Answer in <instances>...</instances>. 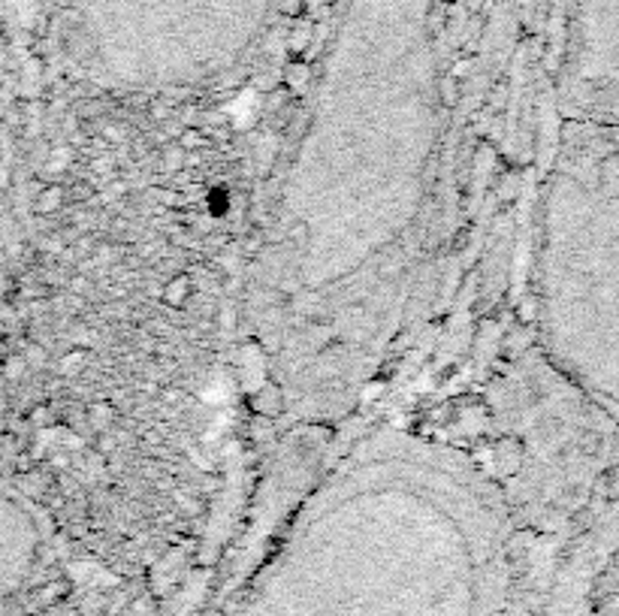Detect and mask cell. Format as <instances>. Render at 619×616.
Segmentation results:
<instances>
[{
	"label": "cell",
	"mask_w": 619,
	"mask_h": 616,
	"mask_svg": "<svg viewBox=\"0 0 619 616\" xmlns=\"http://www.w3.org/2000/svg\"><path fill=\"white\" fill-rule=\"evenodd\" d=\"M332 0H55L63 49L101 73L230 70Z\"/></svg>",
	"instance_id": "cell-1"
},
{
	"label": "cell",
	"mask_w": 619,
	"mask_h": 616,
	"mask_svg": "<svg viewBox=\"0 0 619 616\" xmlns=\"http://www.w3.org/2000/svg\"><path fill=\"white\" fill-rule=\"evenodd\" d=\"M569 365L586 391L619 417V127H571Z\"/></svg>",
	"instance_id": "cell-2"
},
{
	"label": "cell",
	"mask_w": 619,
	"mask_h": 616,
	"mask_svg": "<svg viewBox=\"0 0 619 616\" xmlns=\"http://www.w3.org/2000/svg\"><path fill=\"white\" fill-rule=\"evenodd\" d=\"M557 37L571 101L619 127V0H559Z\"/></svg>",
	"instance_id": "cell-3"
}]
</instances>
